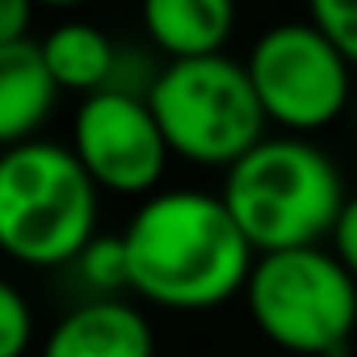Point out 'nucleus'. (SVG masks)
<instances>
[{"instance_id": "obj_1", "label": "nucleus", "mask_w": 357, "mask_h": 357, "mask_svg": "<svg viewBox=\"0 0 357 357\" xmlns=\"http://www.w3.org/2000/svg\"><path fill=\"white\" fill-rule=\"evenodd\" d=\"M130 290L168 311H211L252 278L257 248L223 194L168 190L147 198L122 231Z\"/></svg>"}, {"instance_id": "obj_2", "label": "nucleus", "mask_w": 357, "mask_h": 357, "mask_svg": "<svg viewBox=\"0 0 357 357\" xmlns=\"http://www.w3.org/2000/svg\"><path fill=\"white\" fill-rule=\"evenodd\" d=\"M223 202L236 215L240 231L265 252L319 248L344 215L340 168L303 135L261 139L240 164L227 168Z\"/></svg>"}, {"instance_id": "obj_3", "label": "nucleus", "mask_w": 357, "mask_h": 357, "mask_svg": "<svg viewBox=\"0 0 357 357\" xmlns=\"http://www.w3.org/2000/svg\"><path fill=\"white\" fill-rule=\"evenodd\" d=\"M97 240V181L72 147L30 139L0 155V244L22 265H72Z\"/></svg>"}, {"instance_id": "obj_4", "label": "nucleus", "mask_w": 357, "mask_h": 357, "mask_svg": "<svg viewBox=\"0 0 357 357\" xmlns=\"http://www.w3.org/2000/svg\"><path fill=\"white\" fill-rule=\"evenodd\" d=\"M244 303L261 336L294 357H340L357 328V278L328 248L257 257Z\"/></svg>"}, {"instance_id": "obj_5", "label": "nucleus", "mask_w": 357, "mask_h": 357, "mask_svg": "<svg viewBox=\"0 0 357 357\" xmlns=\"http://www.w3.org/2000/svg\"><path fill=\"white\" fill-rule=\"evenodd\" d=\"M147 101L172 155L211 168L240 164L265 139L269 122L248 68L227 55L168 59Z\"/></svg>"}, {"instance_id": "obj_6", "label": "nucleus", "mask_w": 357, "mask_h": 357, "mask_svg": "<svg viewBox=\"0 0 357 357\" xmlns=\"http://www.w3.org/2000/svg\"><path fill=\"white\" fill-rule=\"evenodd\" d=\"M252 89L269 122L290 135H311L353 105V63L332 47L315 22H282L248 51Z\"/></svg>"}, {"instance_id": "obj_7", "label": "nucleus", "mask_w": 357, "mask_h": 357, "mask_svg": "<svg viewBox=\"0 0 357 357\" xmlns=\"http://www.w3.org/2000/svg\"><path fill=\"white\" fill-rule=\"evenodd\" d=\"M72 151L97 190L147 194L160 185L172 147L151 114V101L126 93H93L76 109Z\"/></svg>"}, {"instance_id": "obj_8", "label": "nucleus", "mask_w": 357, "mask_h": 357, "mask_svg": "<svg viewBox=\"0 0 357 357\" xmlns=\"http://www.w3.org/2000/svg\"><path fill=\"white\" fill-rule=\"evenodd\" d=\"M43 357H155V340L143 311L118 298H93L55 324Z\"/></svg>"}, {"instance_id": "obj_9", "label": "nucleus", "mask_w": 357, "mask_h": 357, "mask_svg": "<svg viewBox=\"0 0 357 357\" xmlns=\"http://www.w3.org/2000/svg\"><path fill=\"white\" fill-rule=\"evenodd\" d=\"M59 80L43 59V43L22 38L0 47V139L5 147L30 143L55 105Z\"/></svg>"}, {"instance_id": "obj_10", "label": "nucleus", "mask_w": 357, "mask_h": 357, "mask_svg": "<svg viewBox=\"0 0 357 357\" xmlns=\"http://www.w3.org/2000/svg\"><path fill=\"white\" fill-rule=\"evenodd\" d=\"M143 26L168 59L223 55L236 30V0H143Z\"/></svg>"}, {"instance_id": "obj_11", "label": "nucleus", "mask_w": 357, "mask_h": 357, "mask_svg": "<svg viewBox=\"0 0 357 357\" xmlns=\"http://www.w3.org/2000/svg\"><path fill=\"white\" fill-rule=\"evenodd\" d=\"M43 59H47L51 76L59 80V89H76V93L93 97L114 76L118 43L89 22H63L43 38Z\"/></svg>"}, {"instance_id": "obj_12", "label": "nucleus", "mask_w": 357, "mask_h": 357, "mask_svg": "<svg viewBox=\"0 0 357 357\" xmlns=\"http://www.w3.org/2000/svg\"><path fill=\"white\" fill-rule=\"evenodd\" d=\"M72 265L80 269V282L97 298H114L118 290H130V252L122 236H97Z\"/></svg>"}, {"instance_id": "obj_13", "label": "nucleus", "mask_w": 357, "mask_h": 357, "mask_svg": "<svg viewBox=\"0 0 357 357\" xmlns=\"http://www.w3.org/2000/svg\"><path fill=\"white\" fill-rule=\"evenodd\" d=\"M307 5H311V22L357 68V0H307Z\"/></svg>"}, {"instance_id": "obj_14", "label": "nucleus", "mask_w": 357, "mask_h": 357, "mask_svg": "<svg viewBox=\"0 0 357 357\" xmlns=\"http://www.w3.org/2000/svg\"><path fill=\"white\" fill-rule=\"evenodd\" d=\"M34 344V315L17 286H0V357H22Z\"/></svg>"}, {"instance_id": "obj_15", "label": "nucleus", "mask_w": 357, "mask_h": 357, "mask_svg": "<svg viewBox=\"0 0 357 357\" xmlns=\"http://www.w3.org/2000/svg\"><path fill=\"white\" fill-rule=\"evenodd\" d=\"M332 252L344 261V269L357 278V194L344 202V215H340V223H336V231H332Z\"/></svg>"}, {"instance_id": "obj_16", "label": "nucleus", "mask_w": 357, "mask_h": 357, "mask_svg": "<svg viewBox=\"0 0 357 357\" xmlns=\"http://www.w3.org/2000/svg\"><path fill=\"white\" fill-rule=\"evenodd\" d=\"M34 17V0H0V47L22 43Z\"/></svg>"}, {"instance_id": "obj_17", "label": "nucleus", "mask_w": 357, "mask_h": 357, "mask_svg": "<svg viewBox=\"0 0 357 357\" xmlns=\"http://www.w3.org/2000/svg\"><path fill=\"white\" fill-rule=\"evenodd\" d=\"M34 5H47V9H76V5H89V0H34Z\"/></svg>"}, {"instance_id": "obj_18", "label": "nucleus", "mask_w": 357, "mask_h": 357, "mask_svg": "<svg viewBox=\"0 0 357 357\" xmlns=\"http://www.w3.org/2000/svg\"><path fill=\"white\" fill-rule=\"evenodd\" d=\"M353 126H357V93H353Z\"/></svg>"}]
</instances>
